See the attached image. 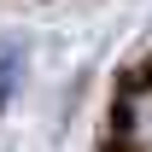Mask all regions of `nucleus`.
<instances>
[{
	"label": "nucleus",
	"mask_w": 152,
	"mask_h": 152,
	"mask_svg": "<svg viewBox=\"0 0 152 152\" xmlns=\"http://www.w3.org/2000/svg\"><path fill=\"white\" fill-rule=\"evenodd\" d=\"M18 82H23V41H0V111L12 105Z\"/></svg>",
	"instance_id": "1"
}]
</instances>
